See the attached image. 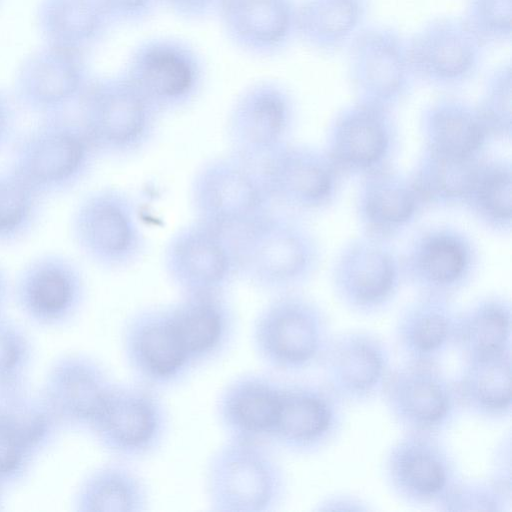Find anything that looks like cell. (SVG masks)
Segmentation results:
<instances>
[{
  "label": "cell",
  "mask_w": 512,
  "mask_h": 512,
  "mask_svg": "<svg viewBox=\"0 0 512 512\" xmlns=\"http://www.w3.org/2000/svg\"><path fill=\"white\" fill-rule=\"evenodd\" d=\"M16 103L12 95L0 88V152L13 137L16 124Z\"/></svg>",
  "instance_id": "obj_49"
},
{
  "label": "cell",
  "mask_w": 512,
  "mask_h": 512,
  "mask_svg": "<svg viewBox=\"0 0 512 512\" xmlns=\"http://www.w3.org/2000/svg\"><path fill=\"white\" fill-rule=\"evenodd\" d=\"M331 338L325 310L298 291L274 295L251 326V344L258 359L283 373L320 365Z\"/></svg>",
  "instance_id": "obj_3"
},
{
  "label": "cell",
  "mask_w": 512,
  "mask_h": 512,
  "mask_svg": "<svg viewBox=\"0 0 512 512\" xmlns=\"http://www.w3.org/2000/svg\"><path fill=\"white\" fill-rule=\"evenodd\" d=\"M163 267L181 295L226 293L239 278L233 234L194 219L167 241Z\"/></svg>",
  "instance_id": "obj_17"
},
{
  "label": "cell",
  "mask_w": 512,
  "mask_h": 512,
  "mask_svg": "<svg viewBox=\"0 0 512 512\" xmlns=\"http://www.w3.org/2000/svg\"><path fill=\"white\" fill-rule=\"evenodd\" d=\"M26 343L18 330L0 316V383L15 375L25 359Z\"/></svg>",
  "instance_id": "obj_44"
},
{
  "label": "cell",
  "mask_w": 512,
  "mask_h": 512,
  "mask_svg": "<svg viewBox=\"0 0 512 512\" xmlns=\"http://www.w3.org/2000/svg\"><path fill=\"white\" fill-rule=\"evenodd\" d=\"M512 497L487 480L461 479L436 506L439 511L510 512Z\"/></svg>",
  "instance_id": "obj_43"
},
{
  "label": "cell",
  "mask_w": 512,
  "mask_h": 512,
  "mask_svg": "<svg viewBox=\"0 0 512 512\" xmlns=\"http://www.w3.org/2000/svg\"><path fill=\"white\" fill-rule=\"evenodd\" d=\"M115 384L108 371L89 357L60 362L49 376L48 401L68 422L90 428Z\"/></svg>",
  "instance_id": "obj_32"
},
{
  "label": "cell",
  "mask_w": 512,
  "mask_h": 512,
  "mask_svg": "<svg viewBox=\"0 0 512 512\" xmlns=\"http://www.w3.org/2000/svg\"><path fill=\"white\" fill-rule=\"evenodd\" d=\"M272 203L296 212H320L330 207L343 176L325 151L288 142L260 166Z\"/></svg>",
  "instance_id": "obj_21"
},
{
  "label": "cell",
  "mask_w": 512,
  "mask_h": 512,
  "mask_svg": "<svg viewBox=\"0 0 512 512\" xmlns=\"http://www.w3.org/2000/svg\"><path fill=\"white\" fill-rule=\"evenodd\" d=\"M381 395L403 432L440 436L456 423L463 409L455 380L439 364L406 361L391 369Z\"/></svg>",
  "instance_id": "obj_14"
},
{
  "label": "cell",
  "mask_w": 512,
  "mask_h": 512,
  "mask_svg": "<svg viewBox=\"0 0 512 512\" xmlns=\"http://www.w3.org/2000/svg\"><path fill=\"white\" fill-rule=\"evenodd\" d=\"M116 25H140L162 7V0H103Z\"/></svg>",
  "instance_id": "obj_45"
},
{
  "label": "cell",
  "mask_w": 512,
  "mask_h": 512,
  "mask_svg": "<svg viewBox=\"0 0 512 512\" xmlns=\"http://www.w3.org/2000/svg\"><path fill=\"white\" fill-rule=\"evenodd\" d=\"M483 158L458 159L422 148L409 177L425 207L462 206Z\"/></svg>",
  "instance_id": "obj_37"
},
{
  "label": "cell",
  "mask_w": 512,
  "mask_h": 512,
  "mask_svg": "<svg viewBox=\"0 0 512 512\" xmlns=\"http://www.w3.org/2000/svg\"><path fill=\"white\" fill-rule=\"evenodd\" d=\"M239 278L273 295L298 291L323 258L316 235L302 222L272 210L233 234Z\"/></svg>",
  "instance_id": "obj_1"
},
{
  "label": "cell",
  "mask_w": 512,
  "mask_h": 512,
  "mask_svg": "<svg viewBox=\"0 0 512 512\" xmlns=\"http://www.w3.org/2000/svg\"><path fill=\"white\" fill-rule=\"evenodd\" d=\"M511 471V437L508 433L495 448L487 479L503 493L512 497Z\"/></svg>",
  "instance_id": "obj_47"
},
{
  "label": "cell",
  "mask_w": 512,
  "mask_h": 512,
  "mask_svg": "<svg viewBox=\"0 0 512 512\" xmlns=\"http://www.w3.org/2000/svg\"><path fill=\"white\" fill-rule=\"evenodd\" d=\"M424 208L409 174L393 165L360 177L355 214L364 235L391 242L416 222Z\"/></svg>",
  "instance_id": "obj_25"
},
{
  "label": "cell",
  "mask_w": 512,
  "mask_h": 512,
  "mask_svg": "<svg viewBox=\"0 0 512 512\" xmlns=\"http://www.w3.org/2000/svg\"><path fill=\"white\" fill-rule=\"evenodd\" d=\"M462 206L490 232L509 234L512 228L510 159L484 157Z\"/></svg>",
  "instance_id": "obj_38"
},
{
  "label": "cell",
  "mask_w": 512,
  "mask_h": 512,
  "mask_svg": "<svg viewBox=\"0 0 512 512\" xmlns=\"http://www.w3.org/2000/svg\"><path fill=\"white\" fill-rule=\"evenodd\" d=\"M47 424L46 415L36 408H0V478L19 470Z\"/></svg>",
  "instance_id": "obj_40"
},
{
  "label": "cell",
  "mask_w": 512,
  "mask_h": 512,
  "mask_svg": "<svg viewBox=\"0 0 512 512\" xmlns=\"http://www.w3.org/2000/svg\"><path fill=\"white\" fill-rule=\"evenodd\" d=\"M170 425L161 392L133 380L115 382L89 429L115 459L134 463L163 447Z\"/></svg>",
  "instance_id": "obj_8"
},
{
  "label": "cell",
  "mask_w": 512,
  "mask_h": 512,
  "mask_svg": "<svg viewBox=\"0 0 512 512\" xmlns=\"http://www.w3.org/2000/svg\"><path fill=\"white\" fill-rule=\"evenodd\" d=\"M121 349L133 380L160 392L179 386L195 372L169 305L146 306L131 313L122 326Z\"/></svg>",
  "instance_id": "obj_19"
},
{
  "label": "cell",
  "mask_w": 512,
  "mask_h": 512,
  "mask_svg": "<svg viewBox=\"0 0 512 512\" xmlns=\"http://www.w3.org/2000/svg\"><path fill=\"white\" fill-rule=\"evenodd\" d=\"M383 473L400 500L434 508L462 479L454 455L439 436L416 432H404L390 446Z\"/></svg>",
  "instance_id": "obj_20"
},
{
  "label": "cell",
  "mask_w": 512,
  "mask_h": 512,
  "mask_svg": "<svg viewBox=\"0 0 512 512\" xmlns=\"http://www.w3.org/2000/svg\"><path fill=\"white\" fill-rule=\"evenodd\" d=\"M283 385L260 371L230 379L215 401V417L225 438L269 444Z\"/></svg>",
  "instance_id": "obj_26"
},
{
  "label": "cell",
  "mask_w": 512,
  "mask_h": 512,
  "mask_svg": "<svg viewBox=\"0 0 512 512\" xmlns=\"http://www.w3.org/2000/svg\"><path fill=\"white\" fill-rule=\"evenodd\" d=\"M70 230L81 254L108 271L131 268L146 252L137 203L121 188L107 186L86 194L72 213Z\"/></svg>",
  "instance_id": "obj_6"
},
{
  "label": "cell",
  "mask_w": 512,
  "mask_h": 512,
  "mask_svg": "<svg viewBox=\"0 0 512 512\" xmlns=\"http://www.w3.org/2000/svg\"><path fill=\"white\" fill-rule=\"evenodd\" d=\"M399 143L393 110L354 100L330 120L323 150L343 177L360 178L393 165Z\"/></svg>",
  "instance_id": "obj_18"
},
{
  "label": "cell",
  "mask_w": 512,
  "mask_h": 512,
  "mask_svg": "<svg viewBox=\"0 0 512 512\" xmlns=\"http://www.w3.org/2000/svg\"><path fill=\"white\" fill-rule=\"evenodd\" d=\"M298 8L299 0H224L216 17L236 50L270 59L298 41Z\"/></svg>",
  "instance_id": "obj_24"
},
{
  "label": "cell",
  "mask_w": 512,
  "mask_h": 512,
  "mask_svg": "<svg viewBox=\"0 0 512 512\" xmlns=\"http://www.w3.org/2000/svg\"><path fill=\"white\" fill-rule=\"evenodd\" d=\"M460 16L487 47L511 42L512 0H464Z\"/></svg>",
  "instance_id": "obj_42"
},
{
  "label": "cell",
  "mask_w": 512,
  "mask_h": 512,
  "mask_svg": "<svg viewBox=\"0 0 512 512\" xmlns=\"http://www.w3.org/2000/svg\"><path fill=\"white\" fill-rule=\"evenodd\" d=\"M418 124L423 149L448 157L483 158L491 140L476 105L452 95L427 103Z\"/></svg>",
  "instance_id": "obj_30"
},
{
  "label": "cell",
  "mask_w": 512,
  "mask_h": 512,
  "mask_svg": "<svg viewBox=\"0 0 512 512\" xmlns=\"http://www.w3.org/2000/svg\"><path fill=\"white\" fill-rule=\"evenodd\" d=\"M404 282L401 257L391 242L362 234L346 242L331 267V286L349 311L373 316L396 299Z\"/></svg>",
  "instance_id": "obj_12"
},
{
  "label": "cell",
  "mask_w": 512,
  "mask_h": 512,
  "mask_svg": "<svg viewBox=\"0 0 512 512\" xmlns=\"http://www.w3.org/2000/svg\"><path fill=\"white\" fill-rule=\"evenodd\" d=\"M458 313L451 297L417 294L399 313L394 329L405 360L439 364L454 348Z\"/></svg>",
  "instance_id": "obj_29"
},
{
  "label": "cell",
  "mask_w": 512,
  "mask_h": 512,
  "mask_svg": "<svg viewBox=\"0 0 512 512\" xmlns=\"http://www.w3.org/2000/svg\"><path fill=\"white\" fill-rule=\"evenodd\" d=\"M345 53L347 78L355 100L394 111L418 83L408 35L393 25L370 22Z\"/></svg>",
  "instance_id": "obj_10"
},
{
  "label": "cell",
  "mask_w": 512,
  "mask_h": 512,
  "mask_svg": "<svg viewBox=\"0 0 512 512\" xmlns=\"http://www.w3.org/2000/svg\"><path fill=\"white\" fill-rule=\"evenodd\" d=\"M98 156L78 118H38L17 141L11 167L43 198L64 194L86 179Z\"/></svg>",
  "instance_id": "obj_4"
},
{
  "label": "cell",
  "mask_w": 512,
  "mask_h": 512,
  "mask_svg": "<svg viewBox=\"0 0 512 512\" xmlns=\"http://www.w3.org/2000/svg\"><path fill=\"white\" fill-rule=\"evenodd\" d=\"M463 361L455 380L462 408L486 420L509 417L512 410L511 352Z\"/></svg>",
  "instance_id": "obj_35"
},
{
  "label": "cell",
  "mask_w": 512,
  "mask_h": 512,
  "mask_svg": "<svg viewBox=\"0 0 512 512\" xmlns=\"http://www.w3.org/2000/svg\"><path fill=\"white\" fill-rule=\"evenodd\" d=\"M512 309L508 298L489 294L459 311L454 348L463 360L511 352Z\"/></svg>",
  "instance_id": "obj_34"
},
{
  "label": "cell",
  "mask_w": 512,
  "mask_h": 512,
  "mask_svg": "<svg viewBox=\"0 0 512 512\" xmlns=\"http://www.w3.org/2000/svg\"><path fill=\"white\" fill-rule=\"evenodd\" d=\"M297 106L292 92L274 79L245 86L233 101L227 118L230 154L260 166L290 142Z\"/></svg>",
  "instance_id": "obj_11"
},
{
  "label": "cell",
  "mask_w": 512,
  "mask_h": 512,
  "mask_svg": "<svg viewBox=\"0 0 512 512\" xmlns=\"http://www.w3.org/2000/svg\"><path fill=\"white\" fill-rule=\"evenodd\" d=\"M400 257L404 282L417 294L451 298L472 282L480 263L472 238L449 224L419 230Z\"/></svg>",
  "instance_id": "obj_16"
},
{
  "label": "cell",
  "mask_w": 512,
  "mask_h": 512,
  "mask_svg": "<svg viewBox=\"0 0 512 512\" xmlns=\"http://www.w3.org/2000/svg\"><path fill=\"white\" fill-rule=\"evenodd\" d=\"M121 71L160 115L194 103L207 77L206 64L198 49L172 35H155L139 41Z\"/></svg>",
  "instance_id": "obj_7"
},
{
  "label": "cell",
  "mask_w": 512,
  "mask_h": 512,
  "mask_svg": "<svg viewBox=\"0 0 512 512\" xmlns=\"http://www.w3.org/2000/svg\"><path fill=\"white\" fill-rule=\"evenodd\" d=\"M343 404L324 385L284 384L269 445L296 455L320 452L341 433Z\"/></svg>",
  "instance_id": "obj_22"
},
{
  "label": "cell",
  "mask_w": 512,
  "mask_h": 512,
  "mask_svg": "<svg viewBox=\"0 0 512 512\" xmlns=\"http://www.w3.org/2000/svg\"><path fill=\"white\" fill-rule=\"evenodd\" d=\"M194 219L234 234L272 210L259 166L234 155L212 158L195 172L190 184Z\"/></svg>",
  "instance_id": "obj_9"
},
{
  "label": "cell",
  "mask_w": 512,
  "mask_h": 512,
  "mask_svg": "<svg viewBox=\"0 0 512 512\" xmlns=\"http://www.w3.org/2000/svg\"><path fill=\"white\" fill-rule=\"evenodd\" d=\"M8 291V280L4 269L0 266V306L4 302Z\"/></svg>",
  "instance_id": "obj_50"
},
{
  "label": "cell",
  "mask_w": 512,
  "mask_h": 512,
  "mask_svg": "<svg viewBox=\"0 0 512 512\" xmlns=\"http://www.w3.org/2000/svg\"><path fill=\"white\" fill-rule=\"evenodd\" d=\"M317 511H368L371 507L362 498L347 493H334L322 498Z\"/></svg>",
  "instance_id": "obj_48"
},
{
  "label": "cell",
  "mask_w": 512,
  "mask_h": 512,
  "mask_svg": "<svg viewBox=\"0 0 512 512\" xmlns=\"http://www.w3.org/2000/svg\"><path fill=\"white\" fill-rule=\"evenodd\" d=\"M224 0H162L167 8L180 19L198 22L216 17Z\"/></svg>",
  "instance_id": "obj_46"
},
{
  "label": "cell",
  "mask_w": 512,
  "mask_h": 512,
  "mask_svg": "<svg viewBox=\"0 0 512 512\" xmlns=\"http://www.w3.org/2000/svg\"><path fill=\"white\" fill-rule=\"evenodd\" d=\"M84 275L71 258L45 253L31 259L20 271L15 293L22 309L42 322L69 318L85 298Z\"/></svg>",
  "instance_id": "obj_28"
},
{
  "label": "cell",
  "mask_w": 512,
  "mask_h": 512,
  "mask_svg": "<svg viewBox=\"0 0 512 512\" xmlns=\"http://www.w3.org/2000/svg\"><path fill=\"white\" fill-rule=\"evenodd\" d=\"M133 463L115 459L96 468L83 482L77 500L86 512H145L151 491Z\"/></svg>",
  "instance_id": "obj_36"
},
{
  "label": "cell",
  "mask_w": 512,
  "mask_h": 512,
  "mask_svg": "<svg viewBox=\"0 0 512 512\" xmlns=\"http://www.w3.org/2000/svg\"><path fill=\"white\" fill-rule=\"evenodd\" d=\"M93 78L87 54L41 43L19 63L12 97L38 118L69 114Z\"/></svg>",
  "instance_id": "obj_13"
},
{
  "label": "cell",
  "mask_w": 512,
  "mask_h": 512,
  "mask_svg": "<svg viewBox=\"0 0 512 512\" xmlns=\"http://www.w3.org/2000/svg\"><path fill=\"white\" fill-rule=\"evenodd\" d=\"M168 305L194 371L220 360L231 349L238 320L226 293L181 295Z\"/></svg>",
  "instance_id": "obj_27"
},
{
  "label": "cell",
  "mask_w": 512,
  "mask_h": 512,
  "mask_svg": "<svg viewBox=\"0 0 512 512\" xmlns=\"http://www.w3.org/2000/svg\"><path fill=\"white\" fill-rule=\"evenodd\" d=\"M476 105L492 139L510 141L512 136V75L509 61L499 63L484 79Z\"/></svg>",
  "instance_id": "obj_41"
},
{
  "label": "cell",
  "mask_w": 512,
  "mask_h": 512,
  "mask_svg": "<svg viewBox=\"0 0 512 512\" xmlns=\"http://www.w3.org/2000/svg\"><path fill=\"white\" fill-rule=\"evenodd\" d=\"M371 12L372 0H299L298 41L324 56L345 52Z\"/></svg>",
  "instance_id": "obj_33"
},
{
  "label": "cell",
  "mask_w": 512,
  "mask_h": 512,
  "mask_svg": "<svg viewBox=\"0 0 512 512\" xmlns=\"http://www.w3.org/2000/svg\"><path fill=\"white\" fill-rule=\"evenodd\" d=\"M35 25L41 43L88 55L116 24L103 0H39Z\"/></svg>",
  "instance_id": "obj_31"
},
{
  "label": "cell",
  "mask_w": 512,
  "mask_h": 512,
  "mask_svg": "<svg viewBox=\"0 0 512 512\" xmlns=\"http://www.w3.org/2000/svg\"><path fill=\"white\" fill-rule=\"evenodd\" d=\"M43 199L11 166L0 169V244L17 243L33 231Z\"/></svg>",
  "instance_id": "obj_39"
},
{
  "label": "cell",
  "mask_w": 512,
  "mask_h": 512,
  "mask_svg": "<svg viewBox=\"0 0 512 512\" xmlns=\"http://www.w3.org/2000/svg\"><path fill=\"white\" fill-rule=\"evenodd\" d=\"M408 43L417 82L444 91L471 83L488 48L461 16L453 15L427 20L408 36Z\"/></svg>",
  "instance_id": "obj_15"
},
{
  "label": "cell",
  "mask_w": 512,
  "mask_h": 512,
  "mask_svg": "<svg viewBox=\"0 0 512 512\" xmlns=\"http://www.w3.org/2000/svg\"><path fill=\"white\" fill-rule=\"evenodd\" d=\"M320 365L325 386L343 403L357 405L382 394L392 369L386 343L364 330L332 336Z\"/></svg>",
  "instance_id": "obj_23"
},
{
  "label": "cell",
  "mask_w": 512,
  "mask_h": 512,
  "mask_svg": "<svg viewBox=\"0 0 512 512\" xmlns=\"http://www.w3.org/2000/svg\"><path fill=\"white\" fill-rule=\"evenodd\" d=\"M287 491V474L269 444L225 438L206 462L204 494L211 511H277Z\"/></svg>",
  "instance_id": "obj_2"
},
{
  "label": "cell",
  "mask_w": 512,
  "mask_h": 512,
  "mask_svg": "<svg viewBox=\"0 0 512 512\" xmlns=\"http://www.w3.org/2000/svg\"><path fill=\"white\" fill-rule=\"evenodd\" d=\"M78 109L96 153L113 158L147 148L161 116L122 71L94 77Z\"/></svg>",
  "instance_id": "obj_5"
}]
</instances>
